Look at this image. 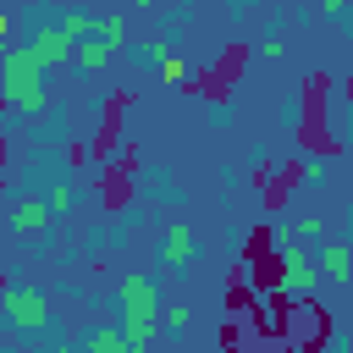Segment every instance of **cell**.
Here are the masks:
<instances>
[{
    "label": "cell",
    "mask_w": 353,
    "mask_h": 353,
    "mask_svg": "<svg viewBox=\"0 0 353 353\" xmlns=\"http://www.w3.org/2000/svg\"><path fill=\"white\" fill-rule=\"evenodd\" d=\"M83 342H88V353H127V336H121V325H99V331H88Z\"/></svg>",
    "instance_id": "cell-10"
},
{
    "label": "cell",
    "mask_w": 353,
    "mask_h": 353,
    "mask_svg": "<svg viewBox=\"0 0 353 353\" xmlns=\"http://www.w3.org/2000/svg\"><path fill=\"white\" fill-rule=\"evenodd\" d=\"M28 50L39 55V66H44V72L72 66V33H66L61 22H39V28H33V39H28Z\"/></svg>",
    "instance_id": "cell-5"
},
{
    "label": "cell",
    "mask_w": 353,
    "mask_h": 353,
    "mask_svg": "<svg viewBox=\"0 0 353 353\" xmlns=\"http://www.w3.org/2000/svg\"><path fill=\"white\" fill-rule=\"evenodd\" d=\"M314 265H320V276H331V281H353V243H347V237H325V243L314 248Z\"/></svg>",
    "instance_id": "cell-8"
},
{
    "label": "cell",
    "mask_w": 353,
    "mask_h": 353,
    "mask_svg": "<svg viewBox=\"0 0 353 353\" xmlns=\"http://www.w3.org/2000/svg\"><path fill=\"white\" fill-rule=\"evenodd\" d=\"M6 39H11V17L0 11V50H6Z\"/></svg>",
    "instance_id": "cell-18"
},
{
    "label": "cell",
    "mask_w": 353,
    "mask_h": 353,
    "mask_svg": "<svg viewBox=\"0 0 353 353\" xmlns=\"http://www.w3.org/2000/svg\"><path fill=\"white\" fill-rule=\"evenodd\" d=\"M0 55H6V50H0Z\"/></svg>",
    "instance_id": "cell-21"
},
{
    "label": "cell",
    "mask_w": 353,
    "mask_h": 353,
    "mask_svg": "<svg viewBox=\"0 0 353 353\" xmlns=\"http://www.w3.org/2000/svg\"><path fill=\"white\" fill-rule=\"evenodd\" d=\"M154 72H160V77H165V83H176V88H182V83H188V77H193V72H188V61H182V55H176V50H165V55H160V61H154Z\"/></svg>",
    "instance_id": "cell-11"
},
{
    "label": "cell",
    "mask_w": 353,
    "mask_h": 353,
    "mask_svg": "<svg viewBox=\"0 0 353 353\" xmlns=\"http://www.w3.org/2000/svg\"><path fill=\"white\" fill-rule=\"evenodd\" d=\"M44 66H39V55L22 44V50H6L0 55V105H11V110H22V116H33V110H44Z\"/></svg>",
    "instance_id": "cell-2"
},
{
    "label": "cell",
    "mask_w": 353,
    "mask_h": 353,
    "mask_svg": "<svg viewBox=\"0 0 353 353\" xmlns=\"http://www.w3.org/2000/svg\"><path fill=\"white\" fill-rule=\"evenodd\" d=\"M116 55H121V44H116V39H105L99 28H88L83 39H72V66H77V72H105Z\"/></svg>",
    "instance_id": "cell-7"
},
{
    "label": "cell",
    "mask_w": 353,
    "mask_h": 353,
    "mask_svg": "<svg viewBox=\"0 0 353 353\" xmlns=\"http://www.w3.org/2000/svg\"><path fill=\"white\" fill-rule=\"evenodd\" d=\"M320 11H325V17H342V11H347V0H320Z\"/></svg>",
    "instance_id": "cell-17"
},
{
    "label": "cell",
    "mask_w": 353,
    "mask_h": 353,
    "mask_svg": "<svg viewBox=\"0 0 353 353\" xmlns=\"http://www.w3.org/2000/svg\"><path fill=\"white\" fill-rule=\"evenodd\" d=\"M303 176H309V182L320 188V182H325V160H309V165H303Z\"/></svg>",
    "instance_id": "cell-16"
},
{
    "label": "cell",
    "mask_w": 353,
    "mask_h": 353,
    "mask_svg": "<svg viewBox=\"0 0 353 353\" xmlns=\"http://www.w3.org/2000/svg\"><path fill=\"white\" fill-rule=\"evenodd\" d=\"M0 320L17 325V331H28V336H39V331H50V303H44V292L0 287Z\"/></svg>",
    "instance_id": "cell-4"
},
{
    "label": "cell",
    "mask_w": 353,
    "mask_h": 353,
    "mask_svg": "<svg viewBox=\"0 0 353 353\" xmlns=\"http://www.w3.org/2000/svg\"><path fill=\"white\" fill-rule=\"evenodd\" d=\"M55 22H61V28H66V33H72V39H83V33H88V28H94V17H88V11H61V17H55Z\"/></svg>",
    "instance_id": "cell-13"
},
{
    "label": "cell",
    "mask_w": 353,
    "mask_h": 353,
    "mask_svg": "<svg viewBox=\"0 0 353 353\" xmlns=\"http://www.w3.org/2000/svg\"><path fill=\"white\" fill-rule=\"evenodd\" d=\"M347 221H353V204H347Z\"/></svg>",
    "instance_id": "cell-20"
},
{
    "label": "cell",
    "mask_w": 353,
    "mask_h": 353,
    "mask_svg": "<svg viewBox=\"0 0 353 353\" xmlns=\"http://www.w3.org/2000/svg\"><path fill=\"white\" fill-rule=\"evenodd\" d=\"M94 28H99L105 39H116V44L127 50V22H121V17H94Z\"/></svg>",
    "instance_id": "cell-14"
},
{
    "label": "cell",
    "mask_w": 353,
    "mask_h": 353,
    "mask_svg": "<svg viewBox=\"0 0 353 353\" xmlns=\"http://www.w3.org/2000/svg\"><path fill=\"white\" fill-rule=\"evenodd\" d=\"M160 325H165L171 336H182V331H188V309H165V303H160Z\"/></svg>",
    "instance_id": "cell-15"
},
{
    "label": "cell",
    "mask_w": 353,
    "mask_h": 353,
    "mask_svg": "<svg viewBox=\"0 0 353 353\" xmlns=\"http://www.w3.org/2000/svg\"><path fill=\"white\" fill-rule=\"evenodd\" d=\"M116 320H121L127 353H143L160 336V287H154V276H143V270L121 276V287H116Z\"/></svg>",
    "instance_id": "cell-1"
},
{
    "label": "cell",
    "mask_w": 353,
    "mask_h": 353,
    "mask_svg": "<svg viewBox=\"0 0 353 353\" xmlns=\"http://www.w3.org/2000/svg\"><path fill=\"white\" fill-rule=\"evenodd\" d=\"M154 254H160L165 270H188V265L199 259V232H193L188 221H171V226L160 232V248H154Z\"/></svg>",
    "instance_id": "cell-6"
},
{
    "label": "cell",
    "mask_w": 353,
    "mask_h": 353,
    "mask_svg": "<svg viewBox=\"0 0 353 353\" xmlns=\"http://www.w3.org/2000/svg\"><path fill=\"white\" fill-rule=\"evenodd\" d=\"M44 204H50V215L61 221V215H72V204H77V188H72V182H55V188L44 193Z\"/></svg>",
    "instance_id": "cell-12"
},
{
    "label": "cell",
    "mask_w": 353,
    "mask_h": 353,
    "mask_svg": "<svg viewBox=\"0 0 353 353\" xmlns=\"http://www.w3.org/2000/svg\"><path fill=\"white\" fill-rule=\"evenodd\" d=\"M50 204H44V193H28V199H17L11 204V226L22 232V237H39V232H50Z\"/></svg>",
    "instance_id": "cell-9"
},
{
    "label": "cell",
    "mask_w": 353,
    "mask_h": 353,
    "mask_svg": "<svg viewBox=\"0 0 353 353\" xmlns=\"http://www.w3.org/2000/svg\"><path fill=\"white\" fill-rule=\"evenodd\" d=\"M132 6H143V11H154V6H160V0H132Z\"/></svg>",
    "instance_id": "cell-19"
},
{
    "label": "cell",
    "mask_w": 353,
    "mask_h": 353,
    "mask_svg": "<svg viewBox=\"0 0 353 353\" xmlns=\"http://www.w3.org/2000/svg\"><path fill=\"white\" fill-rule=\"evenodd\" d=\"M314 287H320L314 254H309L303 243H287V248L276 254V298H281V303H309Z\"/></svg>",
    "instance_id": "cell-3"
}]
</instances>
